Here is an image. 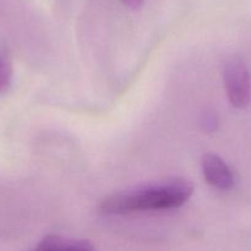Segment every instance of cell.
Returning <instances> with one entry per match:
<instances>
[{
  "mask_svg": "<svg viewBox=\"0 0 251 251\" xmlns=\"http://www.w3.org/2000/svg\"><path fill=\"white\" fill-rule=\"evenodd\" d=\"M226 91L233 107H248L251 100V77L248 66L239 56H230L223 71Z\"/></svg>",
  "mask_w": 251,
  "mask_h": 251,
  "instance_id": "7a4b0ae2",
  "label": "cell"
},
{
  "mask_svg": "<svg viewBox=\"0 0 251 251\" xmlns=\"http://www.w3.org/2000/svg\"><path fill=\"white\" fill-rule=\"evenodd\" d=\"M202 172L210 185L221 190H228L234 185V176L228 164L215 153L202 157Z\"/></svg>",
  "mask_w": 251,
  "mask_h": 251,
  "instance_id": "3957f363",
  "label": "cell"
},
{
  "mask_svg": "<svg viewBox=\"0 0 251 251\" xmlns=\"http://www.w3.org/2000/svg\"><path fill=\"white\" fill-rule=\"evenodd\" d=\"M12 82V60L9 48L0 41V95L7 92Z\"/></svg>",
  "mask_w": 251,
  "mask_h": 251,
  "instance_id": "5b68a950",
  "label": "cell"
},
{
  "mask_svg": "<svg viewBox=\"0 0 251 251\" xmlns=\"http://www.w3.org/2000/svg\"><path fill=\"white\" fill-rule=\"evenodd\" d=\"M34 251H93V248L85 240H71L48 235L37 245Z\"/></svg>",
  "mask_w": 251,
  "mask_h": 251,
  "instance_id": "277c9868",
  "label": "cell"
},
{
  "mask_svg": "<svg viewBox=\"0 0 251 251\" xmlns=\"http://www.w3.org/2000/svg\"><path fill=\"white\" fill-rule=\"evenodd\" d=\"M122 1L124 2L126 6L131 7V9H137V7L141 6L144 0H122Z\"/></svg>",
  "mask_w": 251,
  "mask_h": 251,
  "instance_id": "52a82bcc",
  "label": "cell"
},
{
  "mask_svg": "<svg viewBox=\"0 0 251 251\" xmlns=\"http://www.w3.org/2000/svg\"><path fill=\"white\" fill-rule=\"evenodd\" d=\"M218 120L213 113H206L202 118V126L206 131H213L217 127Z\"/></svg>",
  "mask_w": 251,
  "mask_h": 251,
  "instance_id": "8992f818",
  "label": "cell"
},
{
  "mask_svg": "<svg viewBox=\"0 0 251 251\" xmlns=\"http://www.w3.org/2000/svg\"><path fill=\"white\" fill-rule=\"evenodd\" d=\"M193 191L194 186L190 181L186 179H173L156 185L113 194L102 201L100 210L109 215L169 210L184 205L190 199Z\"/></svg>",
  "mask_w": 251,
  "mask_h": 251,
  "instance_id": "6da1fadb",
  "label": "cell"
}]
</instances>
